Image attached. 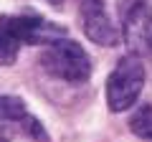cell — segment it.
<instances>
[{"label": "cell", "mask_w": 152, "mask_h": 142, "mask_svg": "<svg viewBox=\"0 0 152 142\" xmlns=\"http://www.w3.org/2000/svg\"><path fill=\"white\" fill-rule=\"evenodd\" d=\"M41 66L51 76H58L69 84H84L91 76V61L86 51L71 38H61L51 43L41 56Z\"/></svg>", "instance_id": "obj_1"}, {"label": "cell", "mask_w": 152, "mask_h": 142, "mask_svg": "<svg viewBox=\"0 0 152 142\" xmlns=\"http://www.w3.org/2000/svg\"><path fill=\"white\" fill-rule=\"evenodd\" d=\"M46 142V132L36 117L28 114L26 104L18 97H0V142H13L15 137Z\"/></svg>", "instance_id": "obj_3"}, {"label": "cell", "mask_w": 152, "mask_h": 142, "mask_svg": "<svg viewBox=\"0 0 152 142\" xmlns=\"http://www.w3.org/2000/svg\"><path fill=\"white\" fill-rule=\"evenodd\" d=\"M129 130L142 140H152V104H145L132 114Z\"/></svg>", "instance_id": "obj_7"}, {"label": "cell", "mask_w": 152, "mask_h": 142, "mask_svg": "<svg viewBox=\"0 0 152 142\" xmlns=\"http://www.w3.org/2000/svg\"><path fill=\"white\" fill-rule=\"evenodd\" d=\"M122 36L132 51H145L152 38V0H119Z\"/></svg>", "instance_id": "obj_4"}, {"label": "cell", "mask_w": 152, "mask_h": 142, "mask_svg": "<svg viewBox=\"0 0 152 142\" xmlns=\"http://www.w3.org/2000/svg\"><path fill=\"white\" fill-rule=\"evenodd\" d=\"M145 86V69L134 56H124L117 61L114 71L107 79V104L112 112H124L137 102Z\"/></svg>", "instance_id": "obj_2"}, {"label": "cell", "mask_w": 152, "mask_h": 142, "mask_svg": "<svg viewBox=\"0 0 152 142\" xmlns=\"http://www.w3.org/2000/svg\"><path fill=\"white\" fill-rule=\"evenodd\" d=\"M48 3H53V5H61V3H64V0H48Z\"/></svg>", "instance_id": "obj_8"}, {"label": "cell", "mask_w": 152, "mask_h": 142, "mask_svg": "<svg viewBox=\"0 0 152 142\" xmlns=\"http://www.w3.org/2000/svg\"><path fill=\"white\" fill-rule=\"evenodd\" d=\"M20 46L23 36L20 26H18V15H3L0 18V66L15 64Z\"/></svg>", "instance_id": "obj_6"}, {"label": "cell", "mask_w": 152, "mask_h": 142, "mask_svg": "<svg viewBox=\"0 0 152 142\" xmlns=\"http://www.w3.org/2000/svg\"><path fill=\"white\" fill-rule=\"evenodd\" d=\"M150 46H152V38H150Z\"/></svg>", "instance_id": "obj_9"}, {"label": "cell", "mask_w": 152, "mask_h": 142, "mask_svg": "<svg viewBox=\"0 0 152 142\" xmlns=\"http://www.w3.org/2000/svg\"><path fill=\"white\" fill-rule=\"evenodd\" d=\"M79 13H81V28L86 38H91L96 46H117L119 33L107 13L104 0H81Z\"/></svg>", "instance_id": "obj_5"}]
</instances>
